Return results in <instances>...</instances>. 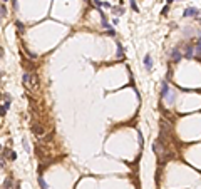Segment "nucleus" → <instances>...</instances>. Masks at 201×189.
<instances>
[{
    "label": "nucleus",
    "mask_w": 201,
    "mask_h": 189,
    "mask_svg": "<svg viewBox=\"0 0 201 189\" xmlns=\"http://www.w3.org/2000/svg\"><path fill=\"white\" fill-rule=\"evenodd\" d=\"M12 188V181L10 179H7L5 183H4V189H10Z\"/></svg>",
    "instance_id": "nucleus-11"
},
{
    "label": "nucleus",
    "mask_w": 201,
    "mask_h": 189,
    "mask_svg": "<svg viewBox=\"0 0 201 189\" xmlns=\"http://www.w3.org/2000/svg\"><path fill=\"white\" fill-rule=\"evenodd\" d=\"M166 94H168V84L164 82L162 84V89H161V97H166Z\"/></svg>",
    "instance_id": "nucleus-9"
},
{
    "label": "nucleus",
    "mask_w": 201,
    "mask_h": 189,
    "mask_svg": "<svg viewBox=\"0 0 201 189\" xmlns=\"http://www.w3.org/2000/svg\"><path fill=\"white\" fill-rule=\"evenodd\" d=\"M0 12H2V17H7V8H5V3H2V7H0Z\"/></svg>",
    "instance_id": "nucleus-12"
},
{
    "label": "nucleus",
    "mask_w": 201,
    "mask_h": 189,
    "mask_svg": "<svg viewBox=\"0 0 201 189\" xmlns=\"http://www.w3.org/2000/svg\"><path fill=\"white\" fill-rule=\"evenodd\" d=\"M32 131H34L35 134H37V136H44V129L40 127V126H34V127H32Z\"/></svg>",
    "instance_id": "nucleus-4"
},
{
    "label": "nucleus",
    "mask_w": 201,
    "mask_h": 189,
    "mask_svg": "<svg viewBox=\"0 0 201 189\" xmlns=\"http://www.w3.org/2000/svg\"><path fill=\"white\" fill-rule=\"evenodd\" d=\"M168 10H169V7H164V8H162V12H161V13H162V15H166V13H168Z\"/></svg>",
    "instance_id": "nucleus-16"
},
{
    "label": "nucleus",
    "mask_w": 201,
    "mask_h": 189,
    "mask_svg": "<svg viewBox=\"0 0 201 189\" xmlns=\"http://www.w3.org/2000/svg\"><path fill=\"white\" fill-rule=\"evenodd\" d=\"M131 7H132V8H134L136 12L139 10V8H138V5H136V2H134V0H131Z\"/></svg>",
    "instance_id": "nucleus-15"
},
{
    "label": "nucleus",
    "mask_w": 201,
    "mask_h": 189,
    "mask_svg": "<svg viewBox=\"0 0 201 189\" xmlns=\"http://www.w3.org/2000/svg\"><path fill=\"white\" fill-rule=\"evenodd\" d=\"M183 15L184 17H194V15H200V10H196L194 7H188V8L184 10Z\"/></svg>",
    "instance_id": "nucleus-1"
},
{
    "label": "nucleus",
    "mask_w": 201,
    "mask_h": 189,
    "mask_svg": "<svg viewBox=\"0 0 201 189\" xmlns=\"http://www.w3.org/2000/svg\"><path fill=\"white\" fill-rule=\"evenodd\" d=\"M8 107H10V102H4V106H2V116H5V112L8 111Z\"/></svg>",
    "instance_id": "nucleus-8"
},
{
    "label": "nucleus",
    "mask_w": 201,
    "mask_h": 189,
    "mask_svg": "<svg viewBox=\"0 0 201 189\" xmlns=\"http://www.w3.org/2000/svg\"><path fill=\"white\" fill-rule=\"evenodd\" d=\"M24 82L30 84V75H28V74H24Z\"/></svg>",
    "instance_id": "nucleus-13"
},
{
    "label": "nucleus",
    "mask_w": 201,
    "mask_h": 189,
    "mask_svg": "<svg viewBox=\"0 0 201 189\" xmlns=\"http://www.w3.org/2000/svg\"><path fill=\"white\" fill-rule=\"evenodd\" d=\"M15 25H17V30H18V32H24V23L22 22H18V20H17Z\"/></svg>",
    "instance_id": "nucleus-10"
},
{
    "label": "nucleus",
    "mask_w": 201,
    "mask_h": 189,
    "mask_svg": "<svg viewBox=\"0 0 201 189\" xmlns=\"http://www.w3.org/2000/svg\"><path fill=\"white\" fill-rule=\"evenodd\" d=\"M193 49H194V54H201V40H198V42H194V45H193Z\"/></svg>",
    "instance_id": "nucleus-6"
},
{
    "label": "nucleus",
    "mask_w": 201,
    "mask_h": 189,
    "mask_svg": "<svg viewBox=\"0 0 201 189\" xmlns=\"http://www.w3.org/2000/svg\"><path fill=\"white\" fill-rule=\"evenodd\" d=\"M117 57H122V49H121L119 44H117Z\"/></svg>",
    "instance_id": "nucleus-14"
},
{
    "label": "nucleus",
    "mask_w": 201,
    "mask_h": 189,
    "mask_svg": "<svg viewBox=\"0 0 201 189\" xmlns=\"http://www.w3.org/2000/svg\"><path fill=\"white\" fill-rule=\"evenodd\" d=\"M37 181H39V186H40L42 189H49V186H47V183L44 181V178H42V176H39V179H37Z\"/></svg>",
    "instance_id": "nucleus-5"
},
{
    "label": "nucleus",
    "mask_w": 201,
    "mask_h": 189,
    "mask_svg": "<svg viewBox=\"0 0 201 189\" xmlns=\"http://www.w3.org/2000/svg\"><path fill=\"white\" fill-rule=\"evenodd\" d=\"M166 2H168V3H171V2H173V0H166Z\"/></svg>",
    "instance_id": "nucleus-17"
},
{
    "label": "nucleus",
    "mask_w": 201,
    "mask_h": 189,
    "mask_svg": "<svg viewBox=\"0 0 201 189\" xmlns=\"http://www.w3.org/2000/svg\"><path fill=\"white\" fill-rule=\"evenodd\" d=\"M144 65L148 70H151V67H152V60H151V55H146L144 57Z\"/></svg>",
    "instance_id": "nucleus-3"
},
{
    "label": "nucleus",
    "mask_w": 201,
    "mask_h": 189,
    "mask_svg": "<svg viewBox=\"0 0 201 189\" xmlns=\"http://www.w3.org/2000/svg\"><path fill=\"white\" fill-rule=\"evenodd\" d=\"M193 55H194V49H193V45H186V47H184V57H186V59H191Z\"/></svg>",
    "instance_id": "nucleus-2"
},
{
    "label": "nucleus",
    "mask_w": 201,
    "mask_h": 189,
    "mask_svg": "<svg viewBox=\"0 0 201 189\" xmlns=\"http://www.w3.org/2000/svg\"><path fill=\"white\" fill-rule=\"evenodd\" d=\"M179 59H181V54H179V50H178V49H174V50H173V60H174V62H178Z\"/></svg>",
    "instance_id": "nucleus-7"
},
{
    "label": "nucleus",
    "mask_w": 201,
    "mask_h": 189,
    "mask_svg": "<svg viewBox=\"0 0 201 189\" xmlns=\"http://www.w3.org/2000/svg\"><path fill=\"white\" fill-rule=\"evenodd\" d=\"M5 2H7V0H2V3H5Z\"/></svg>",
    "instance_id": "nucleus-18"
}]
</instances>
